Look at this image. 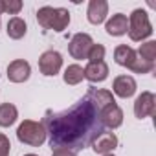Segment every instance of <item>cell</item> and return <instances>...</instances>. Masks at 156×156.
Returning a JSON list of instances; mask_svg holds the SVG:
<instances>
[{
    "instance_id": "cell-1",
    "label": "cell",
    "mask_w": 156,
    "mask_h": 156,
    "mask_svg": "<svg viewBox=\"0 0 156 156\" xmlns=\"http://www.w3.org/2000/svg\"><path fill=\"white\" fill-rule=\"evenodd\" d=\"M41 123L44 125L46 136L50 138V145L53 149L64 147L73 152L92 145V141L103 132L99 110L87 98L59 114L48 110Z\"/></svg>"
},
{
    "instance_id": "cell-2",
    "label": "cell",
    "mask_w": 156,
    "mask_h": 156,
    "mask_svg": "<svg viewBox=\"0 0 156 156\" xmlns=\"http://www.w3.org/2000/svg\"><path fill=\"white\" fill-rule=\"evenodd\" d=\"M37 20L44 30H53V31H64L70 24V13L64 8H50L44 6L37 11Z\"/></svg>"
},
{
    "instance_id": "cell-3",
    "label": "cell",
    "mask_w": 156,
    "mask_h": 156,
    "mask_svg": "<svg viewBox=\"0 0 156 156\" xmlns=\"http://www.w3.org/2000/svg\"><path fill=\"white\" fill-rule=\"evenodd\" d=\"M17 138L19 141L31 145V147H41L46 140V129L42 123L39 121H31V119H24L19 129H17Z\"/></svg>"
},
{
    "instance_id": "cell-4",
    "label": "cell",
    "mask_w": 156,
    "mask_h": 156,
    "mask_svg": "<svg viewBox=\"0 0 156 156\" xmlns=\"http://www.w3.org/2000/svg\"><path fill=\"white\" fill-rule=\"evenodd\" d=\"M152 35V26L149 22V15L143 9H134L129 17V37L138 42Z\"/></svg>"
},
{
    "instance_id": "cell-5",
    "label": "cell",
    "mask_w": 156,
    "mask_h": 156,
    "mask_svg": "<svg viewBox=\"0 0 156 156\" xmlns=\"http://www.w3.org/2000/svg\"><path fill=\"white\" fill-rule=\"evenodd\" d=\"M92 44H94V41H92V37H90L88 33H77V35H73L72 41H70L68 51H70V55H72L73 59H77V61H79V59H87V55H88Z\"/></svg>"
},
{
    "instance_id": "cell-6",
    "label": "cell",
    "mask_w": 156,
    "mask_h": 156,
    "mask_svg": "<svg viewBox=\"0 0 156 156\" xmlns=\"http://www.w3.org/2000/svg\"><path fill=\"white\" fill-rule=\"evenodd\" d=\"M61 66H62V57L55 50L44 51L39 59V70L42 75H55V73H59Z\"/></svg>"
},
{
    "instance_id": "cell-7",
    "label": "cell",
    "mask_w": 156,
    "mask_h": 156,
    "mask_svg": "<svg viewBox=\"0 0 156 156\" xmlns=\"http://www.w3.org/2000/svg\"><path fill=\"white\" fill-rule=\"evenodd\" d=\"M154 107H156L154 94L152 92H141V96H138L134 101V114L138 119H143V118L154 114Z\"/></svg>"
},
{
    "instance_id": "cell-8",
    "label": "cell",
    "mask_w": 156,
    "mask_h": 156,
    "mask_svg": "<svg viewBox=\"0 0 156 156\" xmlns=\"http://www.w3.org/2000/svg\"><path fill=\"white\" fill-rule=\"evenodd\" d=\"M99 121H101L103 127L118 129L123 123V110L116 103H110L108 107H105L103 110H99Z\"/></svg>"
},
{
    "instance_id": "cell-9",
    "label": "cell",
    "mask_w": 156,
    "mask_h": 156,
    "mask_svg": "<svg viewBox=\"0 0 156 156\" xmlns=\"http://www.w3.org/2000/svg\"><path fill=\"white\" fill-rule=\"evenodd\" d=\"M30 73H31L30 62L24 61V59H17V61L9 62V66H8V79L11 83H24V81H28Z\"/></svg>"
},
{
    "instance_id": "cell-10",
    "label": "cell",
    "mask_w": 156,
    "mask_h": 156,
    "mask_svg": "<svg viewBox=\"0 0 156 156\" xmlns=\"http://www.w3.org/2000/svg\"><path fill=\"white\" fill-rule=\"evenodd\" d=\"M118 147V136L114 132H101L94 141H92V149L96 154H108Z\"/></svg>"
},
{
    "instance_id": "cell-11",
    "label": "cell",
    "mask_w": 156,
    "mask_h": 156,
    "mask_svg": "<svg viewBox=\"0 0 156 156\" xmlns=\"http://www.w3.org/2000/svg\"><path fill=\"white\" fill-rule=\"evenodd\" d=\"M112 88H114L116 96L127 99V98L134 96V92H136V81H134V77H130V75H119V77L114 79Z\"/></svg>"
},
{
    "instance_id": "cell-12",
    "label": "cell",
    "mask_w": 156,
    "mask_h": 156,
    "mask_svg": "<svg viewBox=\"0 0 156 156\" xmlns=\"http://www.w3.org/2000/svg\"><path fill=\"white\" fill-rule=\"evenodd\" d=\"M85 98H87L98 110H103V108L108 107L110 103H116L112 92H108V90H99V88H88V92H87Z\"/></svg>"
},
{
    "instance_id": "cell-13",
    "label": "cell",
    "mask_w": 156,
    "mask_h": 156,
    "mask_svg": "<svg viewBox=\"0 0 156 156\" xmlns=\"http://www.w3.org/2000/svg\"><path fill=\"white\" fill-rule=\"evenodd\" d=\"M105 30H107V33L112 35V37H121V35H125V33L129 31V19H127V15H123V13L112 15V19L107 22Z\"/></svg>"
},
{
    "instance_id": "cell-14",
    "label": "cell",
    "mask_w": 156,
    "mask_h": 156,
    "mask_svg": "<svg viewBox=\"0 0 156 156\" xmlns=\"http://www.w3.org/2000/svg\"><path fill=\"white\" fill-rule=\"evenodd\" d=\"M85 72V77L90 81V83H101L108 77V66L105 61L101 62H88V66L83 70Z\"/></svg>"
},
{
    "instance_id": "cell-15",
    "label": "cell",
    "mask_w": 156,
    "mask_h": 156,
    "mask_svg": "<svg viewBox=\"0 0 156 156\" xmlns=\"http://www.w3.org/2000/svg\"><path fill=\"white\" fill-rule=\"evenodd\" d=\"M108 15V4L105 0H90L88 4V22L101 24Z\"/></svg>"
},
{
    "instance_id": "cell-16",
    "label": "cell",
    "mask_w": 156,
    "mask_h": 156,
    "mask_svg": "<svg viewBox=\"0 0 156 156\" xmlns=\"http://www.w3.org/2000/svg\"><path fill=\"white\" fill-rule=\"evenodd\" d=\"M134 57H136V51H134L130 46L121 44V46H118V48L114 50V59H116V62H118L119 66L129 68V66H130V62L134 61Z\"/></svg>"
},
{
    "instance_id": "cell-17",
    "label": "cell",
    "mask_w": 156,
    "mask_h": 156,
    "mask_svg": "<svg viewBox=\"0 0 156 156\" xmlns=\"http://www.w3.org/2000/svg\"><path fill=\"white\" fill-rule=\"evenodd\" d=\"M17 107L11 103H4L0 105V127H11L17 121Z\"/></svg>"
},
{
    "instance_id": "cell-18",
    "label": "cell",
    "mask_w": 156,
    "mask_h": 156,
    "mask_svg": "<svg viewBox=\"0 0 156 156\" xmlns=\"http://www.w3.org/2000/svg\"><path fill=\"white\" fill-rule=\"evenodd\" d=\"M26 22L20 19V17H13V19H9V22H8V35L11 37V39H15V41H19V39H22L24 35H26Z\"/></svg>"
},
{
    "instance_id": "cell-19",
    "label": "cell",
    "mask_w": 156,
    "mask_h": 156,
    "mask_svg": "<svg viewBox=\"0 0 156 156\" xmlns=\"http://www.w3.org/2000/svg\"><path fill=\"white\" fill-rule=\"evenodd\" d=\"M85 79V72L79 64H70L64 70V83L66 85H79Z\"/></svg>"
},
{
    "instance_id": "cell-20",
    "label": "cell",
    "mask_w": 156,
    "mask_h": 156,
    "mask_svg": "<svg viewBox=\"0 0 156 156\" xmlns=\"http://www.w3.org/2000/svg\"><path fill=\"white\" fill-rule=\"evenodd\" d=\"M129 70H132V72H136V73H149V72L154 70V62H149V61L141 59V57L136 53V57H134V61L130 62Z\"/></svg>"
},
{
    "instance_id": "cell-21",
    "label": "cell",
    "mask_w": 156,
    "mask_h": 156,
    "mask_svg": "<svg viewBox=\"0 0 156 156\" xmlns=\"http://www.w3.org/2000/svg\"><path fill=\"white\" fill-rule=\"evenodd\" d=\"M141 59H145V61H149V62H154V59H156V42L154 41H149V42H145V44H141V48L136 51Z\"/></svg>"
},
{
    "instance_id": "cell-22",
    "label": "cell",
    "mask_w": 156,
    "mask_h": 156,
    "mask_svg": "<svg viewBox=\"0 0 156 156\" xmlns=\"http://www.w3.org/2000/svg\"><path fill=\"white\" fill-rule=\"evenodd\" d=\"M87 59H88L90 62H101V61L105 59V46H103V44H92V48H90Z\"/></svg>"
},
{
    "instance_id": "cell-23",
    "label": "cell",
    "mask_w": 156,
    "mask_h": 156,
    "mask_svg": "<svg viewBox=\"0 0 156 156\" xmlns=\"http://www.w3.org/2000/svg\"><path fill=\"white\" fill-rule=\"evenodd\" d=\"M20 9H22V2H20V0H2V13L17 15Z\"/></svg>"
},
{
    "instance_id": "cell-24",
    "label": "cell",
    "mask_w": 156,
    "mask_h": 156,
    "mask_svg": "<svg viewBox=\"0 0 156 156\" xmlns=\"http://www.w3.org/2000/svg\"><path fill=\"white\" fill-rule=\"evenodd\" d=\"M9 149H11V143L8 136L0 134V156H9Z\"/></svg>"
},
{
    "instance_id": "cell-25",
    "label": "cell",
    "mask_w": 156,
    "mask_h": 156,
    "mask_svg": "<svg viewBox=\"0 0 156 156\" xmlns=\"http://www.w3.org/2000/svg\"><path fill=\"white\" fill-rule=\"evenodd\" d=\"M51 156H77V152H73L70 149H64V147H55L51 151Z\"/></svg>"
},
{
    "instance_id": "cell-26",
    "label": "cell",
    "mask_w": 156,
    "mask_h": 156,
    "mask_svg": "<svg viewBox=\"0 0 156 156\" xmlns=\"http://www.w3.org/2000/svg\"><path fill=\"white\" fill-rule=\"evenodd\" d=\"M103 156H114V154H110V152H108V154H103Z\"/></svg>"
},
{
    "instance_id": "cell-27",
    "label": "cell",
    "mask_w": 156,
    "mask_h": 156,
    "mask_svg": "<svg viewBox=\"0 0 156 156\" xmlns=\"http://www.w3.org/2000/svg\"><path fill=\"white\" fill-rule=\"evenodd\" d=\"M24 156H37V154H24Z\"/></svg>"
}]
</instances>
